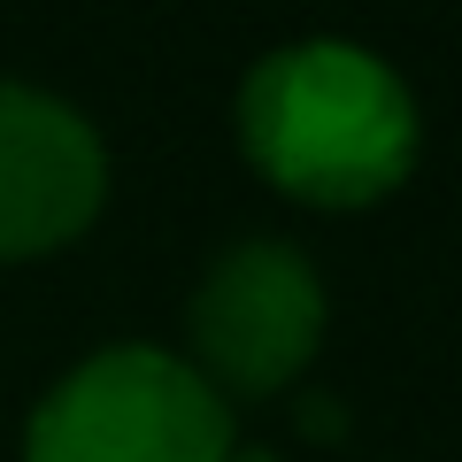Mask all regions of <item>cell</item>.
<instances>
[{
    "label": "cell",
    "mask_w": 462,
    "mask_h": 462,
    "mask_svg": "<svg viewBox=\"0 0 462 462\" xmlns=\"http://www.w3.org/2000/svg\"><path fill=\"white\" fill-rule=\"evenodd\" d=\"M239 154L309 208H370L401 193L424 154L416 93L355 39L270 47L239 85Z\"/></svg>",
    "instance_id": "cell-1"
},
{
    "label": "cell",
    "mask_w": 462,
    "mask_h": 462,
    "mask_svg": "<svg viewBox=\"0 0 462 462\" xmlns=\"http://www.w3.org/2000/svg\"><path fill=\"white\" fill-rule=\"evenodd\" d=\"M331 324V300L316 263L293 239H231L208 270H200L193 300H185V363L216 385L224 401H270L316 363Z\"/></svg>",
    "instance_id": "cell-3"
},
{
    "label": "cell",
    "mask_w": 462,
    "mask_h": 462,
    "mask_svg": "<svg viewBox=\"0 0 462 462\" xmlns=\"http://www.w3.org/2000/svg\"><path fill=\"white\" fill-rule=\"evenodd\" d=\"M231 462H278V455H263V447H254V455H247V447H231Z\"/></svg>",
    "instance_id": "cell-5"
},
{
    "label": "cell",
    "mask_w": 462,
    "mask_h": 462,
    "mask_svg": "<svg viewBox=\"0 0 462 462\" xmlns=\"http://www.w3.org/2000/svg\"><path fill=\"white\" fill-rule=\"evenodd\" d=\"M231 401L147 339L62 370L23 424V462H231Z\"/></svg>",
    "instance_id": "cell-2"
},
{
    "label": "cell",
    "mask_w": 462,
    "mask_h": 462,
    "mask_svg": "<svg viewBox=\"0 0 462 462\" xmlns=\"http://www.w3.org/2000/svg\"><path fill=\"white\" fill-rule=\"evenodd\" d=\"M108 200V147L62 93L0 78V263L69 247Z\"/></svg>",
    "instance_id": "cell-4"
}]
</instances>
